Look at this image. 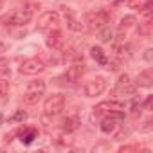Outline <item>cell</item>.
Wrapping results in <instances>:
<instances>
[{
    "mask_svg": "<svg viewBox=\"0 0 153 153\" xmlns=\"http://www.w3.org/2000/svg\"><path fill=\"white\" fill-rule=\"evenodd\" d=\"M45 88H47V85H45L43 79H34V81H31L29 87H27V90H25V96H24L25 103H29V105L38 103V101L42 99V96L45 94Z\"/></svg>",
    "mask_w": 153,
    "mask_h": 153,
    "instance_id": "1",
    "label": "cell"
},
{
    "mask_svg": "<svg viewBox=\"0 0 153 153\" xmlns=\"http://www.w3.org/2000/svg\"><path fill=\"white\" fill-rule=\"evenodd\" d=\"M31 20H33V11H31V9H16V11H13L11 15L4 16L2 22H6L7 25H16V27H20V25H27Z\"/></svg>",
    "mask_w": 153,
    "mask_h": 153,
    "instance_id": "2",
    "label": "cell"
},
{
    "mask_svg": "<svg viewBox=\"0 0 153 153\" xmlns=\"http://www.w3.org/2000/svg\"><path fill=\"white\" fill-rule=\"evenodd\" d=\"M63 108H65V97H63L61 94L51 96V97L45 101V105H43V112H45V115H49V117L59 115Z\"/></svg>",
    "mask_w": 153,
    "mask_h": 153,
    "instance_id": "3",
    "label": "cell"
},
{
    "mask_svg": "<svg viewBox=\"0 0 153 153\" xmlns=\"http://www.w3.org/2000/svg\"><path fill=\"white\" fill-rule=\"evenodd\" d=\"M59 24V15L56 11H47L38 18V31L42 33H49L52 29H56Z\"/></svg>",
    "mask_w": 153,
    "mask_h": 153,
    "instance_id": "4",
    "label": "cell"
},
{
    "mask_svg": "<svg viewBox=\"0 0 153 153\" xmlns=\"http://www.w3.org/2000/svg\"><path fill=\"white\" fill-rule=\"evenodd\" d=\"M43 70H45V63L42 58H29L20 65V74H25V76H34Z\"/></svg>",
    "mask_w": 153,
    "mask_h": 153,
    "instance_id": "5",
    "label": "cell"
},
{
    "mask_svg": "<svg viewBox=\"0 0 153 153\" xmlns=\"http://www.w3.org/2000/svg\"><path fill=\"white\" fill-rule=\"evenodd\" d=\"M105 88H106V81H105V78L97 76V78L90 79V81L85 85L83 92H85V96H87V97H96V96L103 94V90H105Z\"/></svg>",
    "mask_w": 153,
    "mask_h": 153,
    "instance_id": "6",
    "label": "cell"
},
{
    "mask_svg": "<svg viewBox=\"0 0 153 153\" xmlns=\"http://www.w3.org/2000/svg\"><path fill=\"white\" fill-rule=\"evenodd\" d=\"M115 94H121V96H133L135 94V87L131 85L128 74H121L119 76V81H117V87H115Z\"/></svg>",
    "mask_w": 153,
    "mask_h": 153,
    "instance_id": "7",
    "label": "cell"
},
{
    "mask_svg": "<svg viewBox=\"0 0 153 153\" xmlns=\"http://www.w3.org/2000/svg\"><path fill=\"white\" fill-rule=\"evenodd\" d=\"M85 65L83 63H74V65H70L68 68H67V74H65V78H67V81H70V83H76V81H79L81 79V76L85 74Z\"/></svg>",
    "mask_w": 153,
    "mask_h": 153,
    "instance_id": "8",
    "label": "cell"
},
{
    "mask_svg": "<svg viewBox=\"0 0 153 153\" xmlns=\"http://www.w3.org/2000/svg\"><path fill=\"white\" fill-rule=\"evenodd\" d=\"M45 43H47L49 49L59 51V49L63 47V34H61V31H58V29L49 31V34H47V38H45Z\"/></svg>",
    "mask_w": 153,
    "mask_h": 153,
    "instance_id": "9",
    "label": "cell"
},
{
    "mask_svg": "<svg viewBox=\"0 0 153 153\" xmlns=\"http://www.w3.org/2000/svg\"><path fill=\"white\" fill-rule=\"evenodd\" d=\"M88 20H90V24H92L94 27L103 29V27L110 22V13L105 11V9H101V11H97V13H92V15L88 16Z\"/></svg>",
    "mask_w": 153,
    "mask_h": 153,
    "instance_id": "10",
    "label": "cell"
},
{
    "mask_svg": "<svg viewBox=\"0 0 153 153\" xmlns=\"http://www.w3.org/2000/svg\"><path fill=\"white\" fill-rule=\"evenodd\" d=\"M18 137H20V140H22V144H25V146H29V144H33V140L38 137V130L36 128H22L20 131H18Z\"/></svg>",
    "mask_w": 153,
    "mask_h": 153,
    "instance_id": "11",
    "label": "cell"
},
{
    "mask_svg": "<svg viewBox=\"0 0 153 153\" xmlns=\"http://www.w3.org/2000/svg\"><path fill=\"white\" fill-rule=\"evenodd\" d=\"M79 126H81L79 117H67V119H63V123H61V130H63V131H67V133L76 131Z\"/></svg>",
    "mask_w": 153,
    "mask_h": 153,
    "instance_id": "12",
    "label": "cell"
},
{
    "mask_svg": "<svg viewBox=\"0 0 153 153\" xmlns=\"http://www.w3.org/2000/svg\"><path fill=\"white\" fill-rule=\"evenodd\" d=\"M153 83V76L149 70H142L139 76H137V85L139 87H144V88H149Z\"/></svg>",
    "mask_w": 153,
    "mask_h": 153,
    "instance_id": "13",
    "label": "cell"
},
{
    "mask_svg": "<svg viewBox=\"0 0 153 153\" xmlns=\"http://www.w3.org/2000/svg\"><path fill=\"white\" fill-rule=\"evenodd\" d=\"M90 56H92L99 65H106V63H108V58H106L105 51H103L101 47H97V45H94V47L90 49Z\"/></svg>",
    "mask_w": 153,
    "mask_h": 153,
    "instance_id": "14",
    "label": "cell"
},
{
    "mask_svg": "<svg viewBox=\"0 0 153 153\" xmlns=\"http://www.w3.org/2000/svg\"><path fill=\"white\" fill-rule=\"evenodd\" d=\"M115 130V119L114 117H105L101 121V131L103 133H112Z\"/></svg>",
    "mask_w": 153,
    "mask_h": 153,
    "instance_id": "15",
    "label": "cell"
},
{
    "mask_svg": "<svg viewBox=\"0 0 153 153\" xmlns=\"http://www.w3.org/2000/svg\"><path fill=\"white\" fill-rule=\"evenodd\" d=\"M67 25H68V29H72V31H83V29H85V25H83V24H79L74 16L67 18Z\"/></svg>",
    "mask_w": 153,
    "mask_h": 153,
    "instance_id": "16",
    "label": "cell"
},
{
    "mask_svg": "<svg viewBox=\"0 0 153 153\" xmlns=\"http://www.w3.org/2000/svg\"><path fill=\"white\" fill-rule=\"evenodd\" d=\"M25 119H27V114H25L24 110H16V112H15V115L9 119V123H24Z\"/></svg>",
    "mask_w": 153,
    "mask_h": 153,
    "instance_id": "17",
    "label": "cell"
},
{
    "mask_svg": "<svg viewBox=\"0 0 153 153\" xmlns=\"http://www.w3.org/2000/svg\"><path fill=\"white\" fill-rule=\"evenodd\" d=\"M7 94H9V83L0 78V99H6Z\"/></svg>",
    "mask_w": 153,
    "mask_h": 153,
    "instance_id": "18",
    "label": "cell"
},
{
    "mask_svg": "<svg viewBox=\"0 0 153 153\" xmlns=\"http://www.w3.org/2000/svg\"><path fill=\"white\" fill-rule=\"evenodd\" d=\"M11 68H9V59L7 58H0V76H6L9 74Z\"/></svg>",
    "mask_w": 153,
    "mask_h": 153,
    "instance_id": "19",
    "label": "cell"
},
{
    "mask_svg": "<svg viewBox=\"0 0 153 153\" xmlns=\"http://www.w3.org/2000/svg\"><path fill=\"white\" fill-rule=\"evenodd\" d=\"M112 38H114V31H112L110 27H106V25H105V27H103V31H101V40H103V42H110Z\"/></svg>",
    "mask_w": 153,
    "mask_h": 153,
    "instance_id": "20",
    "label": "cell"
},
{
    "mask_svg": "<svg viewBox=\"0 0 153 153\" xmlns=\"http://www.w3.org/2000/svg\"><path fill=\"white\" fill-rule=\"evenodd\" d=\"M133 24H135V16H124L121 20V29H126V27H130Z\"/></svg>",
    "mask_w": 153,
    "mask_h": 153,
    "instance_id": "21",
    "label": "cell"
},
{
    "mask_svg": "<svg viewBox=\"0 0 153 153\" xmlns=\"http://www.w3.org/2000/svg\"><path fill=\"white\" fill-rule=\"evenodd\" d=\"M128 6L130 7H140L142 6V0H128Z\"/></svg>",
    "mask_w": 153,
    "mask_h": 153,
    "instance_id": "22",
    "label": "cell"
},
{
    "mask_svg": "<svg viewBox=\"0 0 153 153\" xmlns=\"http://www.w3.org/2000/svg\"><path fill=\"white\" fill-rule=\"evenodd\" d=\"M146 59H151V49L146 51Z\"/></svg>",
    "mask_w": 153,
    "mask_h": 153,
    "instance_id": "23",
    "label": "cell"
},
{
    "mask_svg": "<svg viewBox=\"0 0 153 153\" xmlns=\"http://www.w3.org/2000/svg\"><path fill=\"white\" fill-rule=\"evenodd\" d=\"M6 51V43L4 42H0V52H4Z\"/></svg>",
    "mask_w": 153,
    "mask_h": 153,
    "instance_id": "24",
    "label": "cell"
},
{
    "mask_svg": "<svg viewBox=\"0 0 153 153\" xmlns=\"http://www.w3.org/2000/svg\"><path fill=\"white\" fill-rule=\"evenodd\" d=\"M2 124H4V115L0 114V126H2Z\"/></svg>",
    "mask_w": 153,
    "mask_h": 153,
    "instance_id": "25",
    "label": "cell"
}]
</instances>
